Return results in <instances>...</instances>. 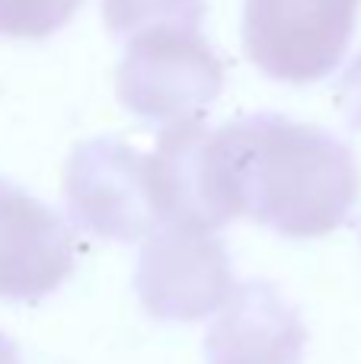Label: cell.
I'll return each mask as SVG.
<instances>
[{"label": "cell", "instance_id": "cell-9", "mask_svg": "<svg viewBox=\"0 0 361 364\" xmlns=\"http://www.w3.org/2000/svg\"><path fill=\"white\" fill-rule=\"evenodd\" d=\"M102 19L112 36L131 38L153 26L202 29L205 0H102Z\"/></svg>", "mask_w": 361, "mask_h": 364}, {"label": "cell", "instance_id": "cell-6", "mask_svg": "<svg viewBox=\"0 0 361 364\" xmlns=\"http://www.w3.org/2000/svg\"><path fill=\"white\" fill-rule=\"evenodd\" d=\"M77 265L70 227L55 208L0 176V301L36 304Z\"/></svg>", "mask_w": 361, "mask_h": 364}, {"label": "cell", "instance_id": "cell-5", "mask_svg": "<svg viewBox=\"0 0 361 364\" xmlns=\"http://www.w3.org/2000/svg\"><path fill=\"white\" fill-rule=\"evenodd\" d=\"M134 291L153 320H202L234 291L230 252L215 230L163 224L141 246Z\"/></svg>", "mask_w": 361, "mask_h": 364}, {"label": "cell", "instance_id": "cell-10", "mask_svg": "<svg viewBox=\"0 0 361 364\" xmlns=\"http://www.w3.org/2000/svg\"><path fill=\"white\" fill-rule=\"evenodd\" d=\"M83 0H0V36L48 38L70 23Z\"/></svg>", "mask_w": 361, "mask_h": 364}, {"label": "cell", "instance_id": "cell-7", "mask_svg": "<svg viewBox=\"0 0 361 364\" xmlns=\"http://www.w3.org/2000/svg\"><path fill=\"white\" fill-rule=\"evenodd\" d=\"M307 326L272 282H240L205 336V364H301Z\"/></svg>", "mask_w": 361, "mask_h": 364}, {"label": "cell", "instance_id": "cell-11", "mask_svg": "<svg viewBox=\"0 0 361 364\" xmlns=\"http://www.w3.org/2000/svg\"><path fill=\"white\" fill-rule=\"evenodd\" d=\"M336 102H339V109H343L349 128L361 132V55L343 70V77H339Z\"/></svg>", "mask_w": 361, "mask_h": 364}, {"label": "cell", "instance_id": "cell-1", "mask_svg": "<svg viewBox=\"0 0 361 364\" xmlns=\"http://www.w3.org/2000/svg\"><path fill=\"white\" fill-rule=\"evenodd\" d=\"M211 164L227 218L294 240L336 230L358 205L361 173L352 147L320 125L256 112L211 132Z\"/></svg>", "mask_w": 361, "mask_h": 364}, {"label": "cell", "instance_id": "cell-8", "mask_svg": "<svg viewBox=\"0 0 361 364\" xmlns=\"http://www.w3.org/2000/svg\"><path fill=\"white\" fill-rule=\"evenodd\" d=\"M151 188L160 227H198L217 230L227 224V211L217 195L215 164H211V132L202 122L170 125L157 141V151L147 154Z\"/></svg>", "mask_w": 361, "mask_h": 364}, {"label": "cell", "instance_id": "cell-3", "mask_svg": "<svg viewBox=\"0 0 361 364\" xmlns=\"http://www.w3.org/2000/svg\"><path fill=\"white\" fill-rule=\"evenodd\" d=\"M361 0H243V51L281 83L323 80L349 51Z\"/></svg>", "mask_w": 361, "mask_h": 364}, {"label": "cell", "instance_id": "cell-12", "mask_svg": "<svg viewBox=\"0 0 361 364\" xmlns=\"http://www.w3.org/2000/svg\"><path fill=\"white\" fill-rule=\"evenodd\" d=\"M0 364H23V361H19L16 342H13L10 336H4V333H0Z\"/></svg>", "mask_w": 361, "mask_h": 364}, {"label": "cell", "instance_id": "cell-4", "mask_svg": "<svg viewBox=\"0 0 361 364\" xmlns=\"http://www.w3.org/2000/svg\"><path fill=\"white\" fill-rule=\"evenodd\" d=\"M64 205L80 230L119 243L151 237L160 227L147 154L119 138H93L70 151Z\"/></svg>", "mask_w": 361, "mask_h": 364}, {"label": "cell", "instance_id": "cell-2", "mask_svg": "<svg viewBox=\"0 0 361 364\" xmlns=\"http://www.w3.org/2000/svg\"><path fill=\"white\" fill-rule=\"evenodd\" d=\"M119 100L138 119L179 125L202 122L224 87V64L202 36L185 26H153L125 38Z\"/></svg>", "mask_w": 361, "mask_h": 364}]
</instances>
